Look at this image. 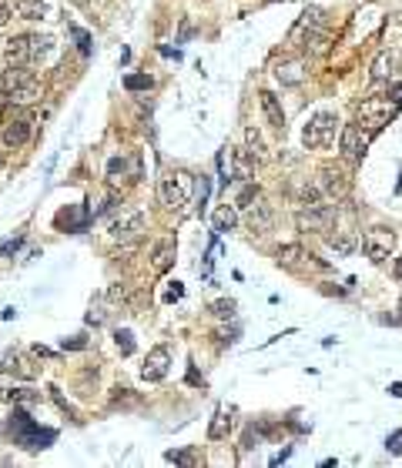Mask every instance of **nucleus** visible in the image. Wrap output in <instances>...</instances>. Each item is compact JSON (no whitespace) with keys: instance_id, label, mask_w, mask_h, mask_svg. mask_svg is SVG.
<instances>
[{"instance_id":"nucleus-6","label":"nucleus","mask_w":402,"mask_h":468,"mask_svg":"<svg viewBox=\"0 0 402 468\" xmlns=\"http://www.w3.org/2000/svg\"><path fill=\"white\" fill-rule=\"evenodd\" d=\"M335 131H339V117L328 111H319L305 124L302 141H305V148H328V144L335 141Z\"/></svg>"},{"instance_id":"nucleus-43","label":"nucleus","mask_w":402,"mask_h":468,"mask_svg":"<svg viewBox=\"0 0 402 468\" xmlns=\"http://www.w3.org/2000/svg\"><path fill=\"white\" fill-rule=\"evenodd\" d=\"M396 278H402V261L396 264Z\"/></svg>"},{"instance_id":"nucleus-40","label":"nucleus","mask_w":402,"mask_h":468,"mask_svg":"<svg viewBox=\"0 0 402 468\" xmlns=\"http://www.w3.org/2000/svg\"><path fill=\"white\" fill-rule=\"evenodd\" d=\"M181 298V284H178V281H174L171 288H168V291H165V301H178Z\"/></svg>"},{"instance_id":"nucleus-24","label":"nucleus","mask_w":402,"mask_h":468,"mask_svg":"<svg viewBox=\"0 0 402 468\" xmlns=\"http://www.w3.org/2000/svg\"><path fill=\"white\" fill-rule=\"evenodd\" d=\"M245 141H249L251 161H262V157H265V141H262V134L255 131V128H249V131H245Z\"/></svg>"},{"instance_id":"nucleus-34","label":"nucleus","mask_w":402,"mask_h":468,"mask_svg":"<svg viewBox=\"0 0 402 468\" xmlns=\"http://www.w3.org/2000/svg\"><path fill=\"white\" fill-rule=\"evenodd\" d=\"M81 348H87V338H84V335L64 338V352H81Z\"/></svg>"},{"instance_id":"nucleus-32","label":"nucleus","mask_w":402,"mask_h":468,"mask_svg":"<svg viewBox=\"0 0 402 468\" xmlns=\"http://www.w3.org/2000/svg\"><path fill=\"white\" fill-rule=\"evenodd\" d=\"M315 205H322V191H319V184L315 187H302V207H315Z\"/></svg>"},{"instance_id":"nucleus-16","label":"nucleus","mask_w":402,"mask_h":468,"mask_svg":"<svg viewBox=\"0 0 402 468\" xmlns=\"http://www.w3.org/2000/svg\"><path fill=\"white\" fill-rule=\"evenodd\" d=\"M141 227H144V214H141V211H131V214H124V218L111 221V234L121 238V241H128V238H134Z\"/></svg>"},{"instance_id":"nucleus-41","label":"nucleus","mask_w":402,"mask_h":468,"mask_svg":"<svg viewBox=\"0 0 402 468\" xmlns=\"http://www.w3.org/2000/svg\"><path fill=\"white\" fill-rule=\"evenodd\" d=\"M20 244H24V238H14V241H7V244H3L0 251H3V254H10V251H17Z\"/></svg>"},{"instance_id":"nucleus-39","label":"nucleus","mask_w":402,"mask_h":468,"mask_svg":"<svg viewBox=\"0 0 402 468\" xmlns=\"http://www.w3.org/2000/svg\"><path fill=\"white\" fill-rule=\"evenodd\" d=\"M385 445H389V451H396V455H402V428L396 431V435H392V438H389Z\"/></svg>"},{"instance_id":"nucleus-30","label":"nucleus","mask_w":402,"mask_h":468,"mask_svg":"<svg viewBox=\"0 0 402 468\" xmlns=\"http://www.w3.org/2000/svg\"><path fill=\"white\" fill-rule=\"evenodd\" d=\"M328 244L335 248V254H349L355 248V238L352 234H339V238H328Z\"/></svg>"},{"instance_id":"nucleus-38","label":"nucleus","mask_w":402,"mask_h":468,"mask_svg":"<svg viewBox=\"0 0 402 468\" xmlns=\"http://www.w3.org/2000/svg\"><path fill=\"white\" fill-rule=\"evenodd\" d=\"M10 14H14V0H0V27L10 20Z\"/></svg>"},{"instance_id":"nucleus-2","label":"nucleus","mask_w":402,"mask_h":468,"mask_svg":"<svg viewBox=\"0 0 402 468\" xmlns=\"http://www.w3.org/2000/svg\"><path fill=\"white\" fill-rule=\"evenodd\" d=\"M51 54V37H40V34H20V37L7 40L3 57L7 64H40L44 57Z\"/></svg>"},{"instance_id":"nucleus-19","label":"nucleus","mask_w":402,"mask_h":468,"mask_svg":"<svg viewBox=\"0 0 402 468\" xmlns=\"http://www.w3.org/2000/svg\"><path fill=\"white\" fill-rule=\"evenodd\" d=\"M231 408H218L215 412V418H211V425H208V438L211 442H221V438H228V431H231Z\"/></svg>"},{"instance_id":"nucleus-23","label":"nucleus","mask_w":402,"mask_h":468,"mask_svg":"<svg viewBox=\"0 0 402 468\" xmlns=\"http://www.w3.org/2000/svg\"><path fill=\"white\" fill-rule=\"evenodd\" d=\"M392 64H396V57L389 54V51H379L376 54V60H372V80H389L392 77Z\"/></svg>"},{"instance_id":"nucleus-11","label":"nucleus","mask_w":402,"mask_h":468,"mask_svg":"<svg viewBox=\"0 0 402 468\" xmlns=\"http://www.w3.org/2000/svg\"><path fill=\"white\" fill-rule=\"evenodd\" d=\"M275 261L282 264V268H302V264H312V268H319V271L328 268L326 261H315V254H308L302 244H282V248L275 251Z\"/></svg>"},{"instance_id":"nucleus-20","label":"nucleus","mask_w":402,"mask_h":468,"mask_svg":"<svg viewBox=\"0 0 402 468\" xmlns=\"http://www.w3.org/2000/svg\"><path fill=\"white\" fill-rule=\"evenodd\" d=\"M128 171L137 174V164L128 161V157H111V164H108V184L111 187H121V181L128 177Z\"/></svg>"},{"instance_id":"nucleus-28","label":"nucleus","mask_w":402,"mask_h":468,"mask_svg":"<svg viewBox=\"0 0 402 468\" xmlns=\"http://www.w3.org/2000/svg\"><path fill=\"white\" fill-rule=\"evenodd\" d=\"M115 341H117V348H121V355H134V335L128 328H117Z\"/></svg>"},{"instance_id":"nucleus-36","label":"nucleus","mask_w":402,"mask_h":468,"mask_svg":"<svg viewBox=\"0 0 402 468\" xmlns=\"http://www.w3.org/2000/svg\"><path fill=\"white\" fill-rule=\"evenodd\" d=\"M255 198H258V187H245V191L238 194V205H242V207H249L251 201H255Z\"/></svg>"},{"instance_id":"nucleus-22","label":"nucleus","mask_w":402,"mask_h":468,"mask_svg":"<svg viewBox=\"0 0 402 468\" xmlns=\"http://www.w3.org/2000/svg\"><path fill=\"white\" fill-rule=\"evenodd\" d=\"M211 225H215V231H218V234H228V231H235V225H238V211H235L231 205H221L218 211H215Z\"/></svg>"},{"instance_id":"nucleus-3","label":"nucleus","mask_w":402,"mask_h":468,"mask_svg":"<svg viewBox=\"0 0 402 468\" xmlns=\"http://www.w3.org/2000/svg\"><path fill=\"white\" fill-rule=\"evenodd\" d=\"M396 114H399V97H365L359 104V111H355V117H359V124L379 131Z\"/></svg>"},{"instance_id":"nucleus-9","label":"nucleus","mask_w":402,"mask_h":468,"mask_svg":"<svg viewBox=\"0 0 402 468\" xmlns=\"http://www.w3.org/2000/svg\"><path fill=\"white\" fill-rule=\"evenodd\" d=\"M295 225L299 231H315V234H322L328 227L335 225V205H315V207H302L299 211V218H295Z\"/></svg>"},{"instance_id":"nucleus-14","label":"nucleus","mask_w":402,"mask_h":468,"mask_svg":"<svg viewBox=\"0 0 402 468\" xmlns=\"http://www.w3.org/2000/svg\"><path fill=\"white\" fill-rule=\"evenodd\" d=\"M3 94H7V104L24 107V104H34V101H37L40 84H37V77H31V80H20V84H14L10 91H3Z\"/></svg>"},{"instance_id":"nucleus-13","label":"nucleus","mask_w":402,"mask_h":468,"mask_svg":"<svg viewBox=\"0 0 402 468\" xmlns=\"http://www.w3.org/2000/svg\"><path fill=\"white\" fill-rule=\"evenodd\" d=\"M245 221H249V227L255 231V234H268L275 218H271V207H268L262 198H255V201L249 205V214H245Z\"/></svg>"},{"instance_id":"nucleus-35","label":"nucleus","mask_w":402,"mask_h":468,"mask_svg":"<svg viewBox=\"0 0 402 468\" xmlns=\"http://www.w3.org/2000/svg\"><path fill=\"white\" fill-rule=\"evenodd\" d=\"M168 462H185V465H192L194 451H168Z\"/></svg>"},{"instance_id":"nucleus-42","label":"nucleus","mask_w":402,"mask_h":468,"mask_svg":"<svg viewBox=\"0 0 402 468\" xmlns=\"http://www.w3.org/2000/svg\"><path fill=\"white\" fill-rule=\"evenodd\" d=\"M3 107H7V94L0 91V117H3Z\"/></svg>"},{"instance_id":"nucleus-18","label":"nucleus","mask_w":402,"mask_h":468,"mask_svg":"<svg viewBox=\"0 0 402 468\" xmlns=\"http://www.w3.org/2000/svg\"><path fill=\"white\" fill-rule=\"evenodd\" d=\"M171 264H174V241H171V238H165V241L154 244V251H151V268L158 271V275H165Z\"/></svg>"},{"instance_id":"nucleus-5","label":"nucleus","mask_w":402,"mask_h":468,"mask_svg":"<svg viewBox=\"0 0 402 468\" xmlns=\"http://www.w3.org/2000/svg\"><path fill=\"white\" fill-rule=\"evenodd\" d=\"M362 251L372 264H385L396 251V231L392 227H369L362 234Z\"/></svg>"},{"instance_id":"nucleus-4","label":"nucleus","mask_w":402,"mask_h":468,"mask_svg":"<svg viewBox=\"0 0 402 468\" xmlns=\"http://www.w3.org/2000/svg\"><path fill=\"white\" fill-rule=\"evenodd\" d=\"M158 198H161V205L165 207L181 211V207L188 205V198H192V177H188L185 171H171V174H165V177H161V184H158Z\"/></svg>"},{"instance_id":"nucleus-10","label":"nucleus","mask_w":402,"mask_h":468,"mask_svg":"<svg viewBox=\"0 0 402 468\" xmlns=\"http://www.w3.org/2000/svg\"><path fill=\"white\" fill-rule=\"evenodd\" d=\"M319 191L326 194L328 201L349 198V174L342 168H335V164H326V168L319 171Z\"/></svg>"},{"instance_id":"nucleus-8","label":"nucleus","mask_w":402,"mask_h":468,"mask_svg":"<svg viewBox=\"0 0 402 468\" xmlns=\"http://www.w3.org/2000/svg\"><path fill=\"white\" fill-rule=\"evenodd\" d=\"M31 137H34V114L27 107H20L3 128V148H24Z\"/></svg>"},{"instance_id":"nucleus-37","label":"nucleus","mask_w":402,"mask_h":468,"mask_svg":"<svg viewBox=\"0 0 402 468\" xmlns=\"http://www.w3.org/2000/svg\"><path fill=\"white\" fill-rule=\"evenodd\" d=\"M51 395H54V401H58L60 408H64V412L71 415V418H77V412L74 408H71V405H67V398H64V395H60V388H51Z\"/></svg>"},{"instance_id":"nucleus-44","label":"nucleus","mask_w":402,"mask_h":468,"mask_svg":"<svg viewBox=\"0 0 402 468\" xmlns=\"http://www.w3.org/2000/svg\"><path fill=\"white\" fill-rule=\"evenodd\" d=\"M77 7H87V3H91V0H74Z\"/></svg>"},{"instance_id":"nucleus-31","label":"nucleus","mask_w":402,"mask_h":468,"mask_svg":"<svg viewBox=\"0 0 402 468\" xmlns=\"http://www.w3.org/2000/svg\"><path fill=\"white\" fill-rule=\"evenodd\" d=\"M67 31H71V34H74L77 47H81V54H84V57L91 54V34H87V31H81V27H74V24H71V27H67Z\"/></svg>"},{"instance_id":"nucleus-7","label":"nucleus","mask_w":402,"mask_h":468,"mask_svg":"<svg viewBox=\"0 0 402 468\" xmlns=\"http://www.w3.org/2000/svg\"><path fill=\"white\" fill-rule=\"evenodd\" d=\"M379 131L365 128V124H345L342 134H339V150H342L345 161H362L365 148L372 144V137Z\"/></svg>"},{"instance_id":"nucleus-1","label":"nucleus","mask_w":402,"mask_h":468,"mask_svg":"<svg viewBox=\"0 0 402 468\" xmlns=\"http://www.w3.org/2000/svg\"><path fill=\"white\" fill-rule=\"evenodd\" d=\"M10 435H14V442H17L20 449H27V451L51 449V442L58 438V431L54 428H40L37 422L24 412V408H14V415H10Z\"/></svg>"},{"instance_id":"nucleus-21","label":"nucleus","mask_w":402,"mask_h":468,"mask_svg":"<svg viewBox=\"0 0 402 468\" xmlns=\"http://www.w3.org/2000/svg\"><path fill=\"white\" fill-rule=\"evenodd\" d=\"M14 14L24 20H40L47 17V3L44 0H14Z\"/></svg>"},{"instance_id":"nucleus-25","label":"nucleus","mask_w":402,"mask_h":468,"mask_svg":"<svg viewBox=\"0 0 402 468\" xmlns=\"http://www.w3.org/2000/svg\"><path fill=\"white\" fill-rule=\"evenodd\" d=\"M3 398H7L10 405H34L40 395L31 392V388H10V392H3Z\"/></svg>"},{"instance_id":"nucleus-15","label":"nucleus","mask_w":402,"mask_h":468,"mask_svg":"<svg viewBox=\"0 0 402 468\" xmlns=\"http://www.w3.org/2000/svg\"><path fill=\"white\" fill-rule=\"evenodd\" d=\"M258 101H262V114H265V121L275 128V131H285V111H282V104H278V97L271 91H262L258 94Z\"/></svg>"},{"instance_id":"nucleus-45","label":"nucleus","mask_w":402,"mask_h":468,"mask_svg":"<svg viewBox=\"0 0 402 468\" xmlns=\"http://www.w3.org/2000/svg\"><path fill=\"white\" fill-rule=\"evenodd\" d=\"M399 321H402V318H399Z\"/></svg>"},{"instance_id":"nucleus-27","label":"nucleus","mask_w":402,"mask_h":468,"mask_svg":"<svg viewBox=\"0 0 402 468\" xmlns=\"http://www.w3.org/2000/svg\"><path fill=\"white\" fill-rule=\"evenodd\" d=\"M0 372H17V374H24V378H31V368H20V358L17 355H3L0 358Z\"/></svg>"},{"instance_id":"nucleus-17","label":"nucleus","mask_w":402,"mask_h":468,"mask_svg":"<svg viewBox=\"0 0 402 468\" xmlns=\"http://www.w3.org/2000/svg\"><path fill=\"white\" fill-rule=\"evenodd\" d=\"M275 77L282 80V87H295L305 80V60H282L275 67Z\"/></svg>"},{"instance_id":"nucleus-12","label":"nucleus","mask_w":402,"mask_h":468,"mask_svg":"<svg viewBox=\"0 0 402 468\" xmlns=\"http://www.w3.org/2000/svg\"><path fill=\"white\" fill-rule=\"evenodd\" d=\"M168 365H171V352H168L165 345H158V348H151V355L144 361L141 378H144V381H161V378L168 374Z\"/></svg>"},{"instance_id":"nucleus-33","label":"nucleus","mask_w":402,"mask_h":468,"mask_svg":"<svg viewBox=\"0 0 402 468\" xmlns=\"http://www.w3.org/2000/svg\"><path fill=\"white\" fill-rule=\"evenodd\" d=\"M218 171H221V177H225V181L231 177V148L218 150Z\"/></svg>"},{"instance_id":"nucleus-29","label":"nucleus","mask_w":402,"mask_h":468,"mask_svg":"<svg viewBox=\"0 0 402 468\" xmlns=\"http://www.w3.org/2000/svg\"><path fill=\"white\" fill-rule=\"evenodd\" d=\"M211 315H215V318H231V315H235V301L231 298L215 301V304H211Z\"/></svg>"},{"instance_id":"nucleus-26","label":"nucleus","mask_w":402,"mask_h":468,"mask_svg":"<svg viewBox=\"0 0 402 468\" xmlns=\"http://www.w3.org/2000/svg\"><path fill=\"white\" fill-rule=\"evenodd\" d=\"M124 87H128V91H151L154 80L148 74H128L124 77Z\"/></svg>"}]
</instances>
